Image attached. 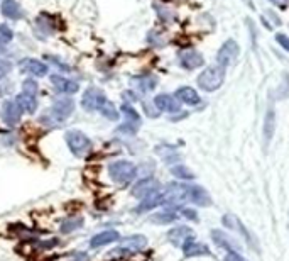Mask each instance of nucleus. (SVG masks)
<instances>
[{
    "label": "nucleus",
    "mask_w": 289,
    "mask_h": 261,
    "mask_svg": "<svg viewBox=\"0 0 289 261\" xmlns=\"http://www.w3.org/2000/svg\"><path fill=\"white\" fill-rule=\"evenodd\" d=\"M109 177L114 180L117 185H129L137 177V167L127 159H119L109 165Z\"/></svg>",
    "instance_id": "f257e3e1"
},
{
    "label": "nucleus",
    "mask_w": 289,
    "mask_h": 261,
    "mask_svg": "<svg viewBox=\"0 0 289 261\" xmlns=\"http://www.w3.org/2000/svg\"><path fill=\"white\" fill-rule=\"evenodd\" d=\"M225 80V68L216 64V67L205 68L198 77V87L205 92H215L223 85Z\"/></svg>",
    "instance_id": "f03ea898"
},
{
    "label": "nucleus",
    "mask_w": 289,
    "mask_h": 261,
    "mask_svg": "<svg viewBox=\"0 0 289 261\" xmlns=\"http://www.w3.org/2000/svg\"><path fill=\"white\" fill-rule=\"evenodd\" d=\"M64 139H66V144H68L69 151L73 153L76 158H85L86 154L91 151L90 138L81 133V130H76V129L68 130Z\"/></svg>",
    "instance_id": "7ed1b4c3"
},
{
    "label": "nucleus",
    "mask_w": 289,
    "mask_h": 261,
    "mask_svg": "<svg viewBox=\"0 0 289 261\" xmlns=\"http://www.w3.org/2000/svg\"><path fill=\"white\" fill-rule=\"evenodd\" d=\"M147 246V239L146 236L142 234H134L129 236V238H124L120 241V244L117 246L115 249L110 251V258L112 256H125L130 253H139Z\"/></svg>",
    "instance_id": "20e7f679"
},
{
    "label": "nucleus",
    "mask_w": 289,
    "mask_h": 261,
    "mask_svg": "<svg viewBox=\"0 0 289 261\" xmlns=\"http://www.w3.org/2000/svg\"><path fill=\"white\" fill-rule=\"evenodd\" d=\"M188 187L190 185L186 183H169L162 192V197H164V204L171 205V207H177L183 202L188 200Z\"/></svg>",
    "instance_id": "39448f33"
},
{
    "label": "nucleus",
    "mask_w": 289,
    "mask_h": 261,
    "mask_svg": "<svg viewBox=\"0 0 289 261\" xmlns=\"http://www.w3.org/2000/svg\"><path fill=\"white\" fill-rule=\"evenodd\" d=\"M105 102H106L105 93L96 87H90L83 93V97H81V107L85 110H88V112H95V110L98 112Z\"/></svg>",
    "instance_id": "423d86ee"
},
{
    "label": "nucleus",
    "mask_w": 289,
    "mask_h": 261,
    "mask_svg": "<svg viewBox=\"0 0 289 261\" xmlns=\"http://www.w3.org/2000/svg\"><path fill=\"white\" fill-rule=\"evenodd\" d=\"M22 109H20V105L17 104V100H5L2 109H0V117H2L4 124L10 125V127H14V125L19 124L20 117H22Z\"/></svg>",
    "instance_id": "0eeeda50"
},
{
    "label": "nucleus",
    "mask_w": 289,
    "mask_h": 261,
    "mask_svg": "<svg viewBox=\"0 0 289 261\" xmlns=\"http://www.w3.org/2000/svg\"><path fill=\"white\" fill-rule=\"evenodd\" d=\"M222 222H223V225H225V227L232 229V231H235V233H238L240 236H243V238L247 239V243H248V244H252V246H254V249H256V251H259V246H257L256 241H254L252 234L245 229V225L242 224V220L238 219L235 214H225V215H223V217H222Z\"/></svg>",
    "instance_id": "6e6552de"
},
{
    "label": "nucleus",
    "mask_w": 289,
    "mask_h": 261,
    "mask_svg": "<svg viewBox=\"0 0 289 261\" xmlns=\"http://www.w3.org/2000/svg\"><path fill=\"white\" fill-rule=\"evenodd\" d=\"M238 56V44L233 41V39H228L222 44L220 51L216 54V61L220 67H228V64H232L233 61L237 59Z\"/></svg>",
    "instance_id": "1a4fd4ad"
},
{
    "label": "nucleus",
    "mask_w": 289,
    "mask_h": 261,
    "mask_svg": "<svg viewBox=\"0 0 289 261\" xmlns=\"http://www.w3.org/2000/svg\"><path fill=\"white\" fill-rule=\"evenodd\" d=\"M167 239H169V243H172L174 246L183 248L186 243H190V241L195 239V233H193V229L188 227V225H177V227L171 229L169 233H167Z\"/></svg>",
    "instance_id": "9d476101"
},
{
    "label": "nucleus",
    "mask_w": 289,
    "mask_h": 261,
    "mask_svg": "<svg viewBox=\"0 0 289 261\" xmlns=\"http://www.w3.org/2000/svg\"><path fill=\"white\" fill-rule=\"evenodd\" d=\"M51 83L63 95H75L76 92H80L78 82H75V80L71 78H66L63 75H51Z\"/></svg>",
    "instance_id": "9b49d317"
},
{
    "label": "nucleus",
    "mask_w": 289,
    "mask_h": 261,
    "mask_svg": "<svg viewBox=\"0 0 289 261\" xmlns=\"http://www.w3.org/2000/svg\"><path fill=\"white\" fill-rule=\"evenodd\" d=\"M177 58H179L181 67L186 70H195L205 64V58L198 51H195V49H183V51H179V54H177Z\"/></svg>",
    "instance_id": "f8f14e48"
},
{
    "label": "nucleus",
    "mask_w": 289,
    "mask_h": 261,
    "mask_svg": "<svg viewBox=\"0 0 289 261\" xmlns=\"http://www.w3.org/2000/svg\"><path fill=\"white\" fill-rule=\"evenodd\" d=\"M162 204H164L162 192H159V190H154V192H151L149 195H146L144 199H140L139 205L135 207V212L137 214L147 212V210H152V209L159 207V205H162Z\"/></svg>",
    "instance_id": "ddd939ff"
},
{
    "label": "nucleus",
    "mask_w": 289,
    "mask_h": 261,
    "mask_svg": "<svg viewBox=\"0 0 289 261\" xmlns=\"http://www.w3.org/2000/svg\"><path fill=\"white\" fill-rule=\"evenodd\" d=\"M19 68L25 73H30L34 77H44L48 75V64L35 58H25L19 63Z\"/></svg>",
    "instance_id": "4468645a"
},
{
    "label": "nucleus",
    "mask_w": 289,
    "mask_h": 261,
    "mask_svg": "<svg viewBox=\"0 0 289 261\" xmlns=\"http://www.w3.org/2000/svg\"><path fill=\"white\" fill-rule=\"evenodd\" d=\"M188 200L195 205H200V207H208L211 204L210 193L203 187H200V185H190L188 187Z\"/></svg>",
    "instance_id": "2eb2a0df"
},
{
    "label": "nucleus",
    "mask_w": 289,
    "mask_h": 261,
    "mask_svg": "<svg viewBox=\"0 0 289 261\" xmlns=\"http://www.w3.org/2000/svg\"><path fill=\"white\" fill-rule=\"evenodd\" d=\"M119 239H120L119 231L106 229V231H101V233H98V234H95L93 238L90 239V246H91V248H101V246L117 243Z\"/></svg>",
    "instance_id": "dca6fc26"
},
{
    "label": "nucleus",
    "mask_w": 289,
    "mask_h": 261,
    "mask_svg": "<svg viewBox=\"0 0 289 261\" xmlns=\"http://www.w3.org/2000/svg\"><path fill=\"white\" fill-rule=\"evenodd\" d=\"M154 105L161 112H169V114H174V112H179V102L176 100V97L172 95H167V93H161L157 95L154 99Z\"/></svg>",
    "instance_id": "f3484780"
},
{
    "label": "nucleus",
    "mask_w": 289,
    "mask_h": 261,
    "mask_svg": "<svg viewBox=\"0 0 289 261\" xmlns=\"http://www.w3.org/2000/svg\"><path fill=\"white\" fill-rule=\"evenodd\" d=\"M159 183L156 182L154 178H142L139 180L134 187H132V195H134L135 199H144L146 195H149L151 192H154V190H159Z\"/></svg>",
    "instance_id": "a211bd4d"
},
{
    "label": "nucleus",
    "mask_w": 289,
    "mask_h": 261,
    "mask_svg": "<svg viewBox=\"0 0 289 261\" xmlns=\"http://www.w3.org/2000/svg\"><path fill=\"white\" fill-rule=\"evenodd\" d=\"M211 236H213V241H215L218 246H222L227 253L228 251H237V253L240 251V244H238L233 238H230V236L223 234L222 231H218V229L211 231Z\"/></svg>",
    "instance_id": "6ab92c4d"
},
{
    "label": "nucleus",
    "mask_w": 289,
    "mask_h": 261,
    "mask_svg": "<svg viewBox=\"0 0 289 261\" xmlns=\"http://www.w3.org/2000/svg\"><path fill=\"white\" fill-rule=\"evenodd\" d=\"M51 110H53L54 114H58L59 117L66 119L68 115L73 114L75 102L71 99H68V95H66V97H59V99H56L53 102V109H51Z\"/></svg>",
    "instance_id": "aec40b11"
},
{
    "label": "nucleus",
    "mask_w": 289,
    "mask_h": 261,
    "mask_svg": "<svg viewBox=\"0 0 289 261\" xmlns=\"http://www.w3.org/2000/svg\"><path fill=\"white\" fill-rule=\"evenodd\" d=\"M2 14L10 21H20L24 17L22 7L19 6L17 0H4L2 2Z\"/></svg>",
    "instance_id": "412c9836"
},
{
    "label": "nucleus",
    "mask_w": 289,
    "mask_h": 261,
    "mask_svg": "<svg viewBox=\"0 0 289 261\" xmlns=\"http://www.w3.org/2000/svg\"><path fill=\"white\" fill-rule=\"evenodd\" d=\"M176 99L179 100V102L186 104V105H198L201 102L200 95L195 88L191 87H179L176 90Z\"/></svg>",
    "instance_id": "4be33fe9"
},
{
    "label": "nucleus",
    "mask_w": 289,
    "mask_h": 261,
    "mask_svg": "<svg viewBox=\"0 0 289 261\" xmlns=\"http://www.w3.org/2000/svg\"><path fill=\"white\" fill-rule=\"evenodd\" d=\"M132 85L139 90L140 93H147L151 90L156 88L157 85V78L152 77V75H142V77H134L132 78Z\"/></svg>",
    "instance_id": "5701e85b"
},
{
    "label": "nucleus",
    "mask_w": 289,
    "mask_h": 261,
    "mask_svg": "<svg viewBox=\"0 0 289 261\" xmlns=\"http://www.w3.org/2000/svg\"><path fill=\"white\" fill-rule=\"evenodd\" d=\"M17 104L20 105V109H22V112H27V114H34L35 110H38V99H35V95H30V93H19L17 97Z\"/></svg>",
    "instance_id": "b1692460"
},
{
    "label": "nucleus",
    "mask_w": 289,
    "mask_h": 261,
    "mask_svg": "<svg viewBox=\"0 0 289 261\" xmlns=\"http://www.w3.org/2000/svg\"><path fill=\"white\" fill-rule=\"evenodd\" d=\"M264 139L266 143H269L274 136V130H276V112H274L272 107L267 109V114L264 117Z\"/></svg>",
    "instance_id": "393cba45"
},
{
    "label": "nucleus",
    "mask_w": 289,
    "mask_h": 261,
    "mask_svg": "<svg viewBox=\"0 0 289 261\" xmlns=\"http://www.w3.org/2000/svg\"><path fill=\"white\" fill-rule=\"evenodd\" d=\"M183 251H185V256H188V258H193V256H208V254H210V249H208L205 244L196 243L195 239L183 246Z\"/></svg>",
    "instance_id": "a878e982"
},
{
    "label": "nucleus",
    "mask_w": 289,
    "mask_h": 261,
    "mask_svg": "<svg viewBox=\"0 0 289 261\" xmlns=\"http://www.w3.org/2000/svg\"><path fill=\"white\" fill-rule=\"evenodd\" d=\"M176 219H177V214L174 212V209L161 210V212L152 214L149 217L152 224H171V222H174Z\"/></svg>",
    "instance_id": "bb28decb"
},
{
    "label": "nucleus",
    "mask_w": 289,
    "mask_h": 261,
    "mask_svg": "<svg viewBox=\"0 0 289 261\" xmlns=\"http://www.w3.org/2000/svg\"><path fill=\"white\" fill-rule=\"evenodd\" d=\"M81 227H83V219L76 217V215L64 219L63 222L59 224V229H61V233H63V234H71V233H75V231H78Z\"/></svg>",
    "instance_id": "cd10ccee"
},
{
    "label": "nucleus",
    "mask_w": 289,
    "mask_h": 261,
    "mask_svg": "<svg viewBox=\"0 0 289 261\" xmlns=\"http://www.w3.org/2000/svg\"><path fill=\"white\" fill-rule=\"evenodd\" d=\"M120 112L124 114V117H125L127 122H132V124H137V125L140 124V115H139V112H137L134 107H132L130 104H122Z\"/></svg>",
    "instance_id": "c85d7f7f"
},
{
    "label": "nucleus",
    "mask_w": 289,
    "mask_h": 261,
    "mask_svg": "<svg viewBox=\"0 0 289 261\" xmlns=\"http://www.w3.org/2000/svg\"><path fill=\"white\" fill-rule=\"evenodd\" d=\"M156 151L161 154V158L164 159L166 163H174L179 159V156H177V153H176V149L172 148V146H159V148H156Z\"/></svg>",
    "instance_id": "c756f323"
},
{
    "label": "nucleus",
    "mask_w": 289,
    "mask_h": 261,
    "mask_svg": "<svg viewBox=\"0 0 289 261\" xmlns=\"http://www.w3.org/2000/svg\"><path fill=\"white\" fill-rule=\"evenodd\" d=\"M63 122H64V119L59 117L58 114H54L53 110L48 112V114H44L43 117H41V124L48 125V127H61Z\"/></svg>",
    "instance_id": "7c9ffc66"
},
{
    "label": "nucleus",
    "mask_w": 289,
    "mask_h": 261,
    "mask_svg": "<svg viewBox=\"0 0 289 261\" xmlns=\"http://www.w3.org/2000/svg\"><path fill=\"white\" fill-rule=\"evenodd\" d=\"M98 112L109 120H117V119H119V110L115 109V105L112 104L110 100H106V102L101 105V109L98 110Z\"/></svg>",
    "instance_id": "2f4dec72"
},
{
    "label": "nucleus",
    "mask_w": 289,
    "mask_h": 261,
    "mask_svg": "<svg viewBox=\"0 0 289 261\" xmlns=\"http://www.w3.org/2000/svg\"><path fill=\"white\" fill-rule=\"evenodd\" d=\"M35 24H38V27L43 31V34H53L54 32V24H53V21H51V17L48 16V14L39 16Z\"/></svg>",
    "instance_id": "473e14b6"
},
{
    "label": "nucleus",
    "mask_w": 289,
    "mask_h": 261,
    "mask_svg": "<svg viewBox=\"0 0 289 261\" xmlns=\"http://www.w3.org/2000/svg\"><path fill=\"white\" fill-rule=\"evenodd\" d=\"M171 173L174 175L176 178H179V180H193V178H195V175H193L191 170L183 167V165H176V167H172Z\"/></svg>",
    "instance_id": "72a5a7b5"
},
{
    "label": "nucleus",
    "mask_w": 289,
    "mask_h": 261,
    "mask_svg": "<svg viewBox=\"0 0 289 261\" xmlns=\"http://www.w3.org/2000/svg\"><path fill=\"white\" fill-rule=\"evenodd\" d=\"M14 39V32L7 24H0V46L9 44Z\"/></svg>",
    "instance_id": "f704fd0d"
},
{
    "label": "nucleus",
    "mask_w": 289,
    "mask_h": 261,
    "mask_svg": "<svg viewBox=\"0 0 289 261\" xmlns=\"http://www.w3.org/2000/svg\"><path fill=\"white\" fill-rule=\"evenodd\" d=\"M137 127H139L137 124L127 122V120H125L124 124L117 127V133H119V134H124V136H134V134L137 133Z\"/></svg>",
    "instance_id": "c9c22d12"
},
{
    "label": "nucleus",
    "mask_w": 289,
    "mask_h": 261,
    "mask_svg": "<svg viewBox=\"0 0 289 261\" xmlns=\"http://www.w3.org/2000/svg\"><path fill=\"white\" fill-rule=\"evenodd\" d=\"M22 92H25V93H30V95H38V92H39V87H38V82H35V80H32V78H27L24 82V85H22Z\"/></svg>",
    "instance_id": "e433bc0d"
},
{
    "label": "nucleus",
    "mask_w": 289,
    "mask_h": 261,
    "mask_svg": "<svg viewBox=\"0 0 289 261\" xmlns=\"http://www.w3.org/2000/svg\"><path fill=\"white\" fill-rule=\"evenodd\" d=\"M144 110H146V114L149 115V117H152V119H156L157 115H159V112H161V110L157 109L154 104H147V102L144 104Z\"/></svg>",
    "instance_id": "4c0bfd02"
},
{
    "label": "nucleus",
    "mask_w": 289,
    "mask_h": 261,
    "mask_svg": "<svg viewBox=\"0 0 289 261\" xmlns=\"http://www.w3.org/2000/svg\"><path fill=\"white\" fill-rule=\"evenodd\" d=\"M225 261H247V259L240 253H237V251H228Z\"/></svg>",
    "instance_id": "58836bf2"
},
{
    "label": "nucleus",
    "mask_w": 289,
    "mask_h": 261,
    "mask_svg": "<svg viewBox=\"0 0 289 261\" xmlns=\"http://www.w3.org/2000/svg\"><path fill=\"white\" fill-rule=\"evenodd\" d=\"M181 215L190 220H198V214L196 210H191V209H181Z\"/></svg>",
    "instance_id": "ea45409f"
},
{
    "label": "nucleus",
    "mask_w": 289,
    "mask_h": 261,
    "mask_svg": "<svg viewBox=\"0 0 289 261\" xmlns=\"http://www.w3.org/2000/svg\"><path fill=\"white\" fill-rule=\"evenodd\" d=\"M276 41L281 44V46L286 49V51H289V38L284 36V34H277L276 36Z\"/></svg>",
    "instance_id": "a19ab883"
},
{
    "label": "nucleus",
    "mask_w": 289,
    "mask_h": 261,
    "mask_svg": "<svg viewBox=\"0 0 289 261\" xmlns=\"http://www.w3.org/2000/svg\"><path fill=\"white\" fill-rule=\"evenodd\" d=\"M156 9H157V14H159V17L162 19V21H169V19H171V12L167 11V9H162L159 6H156Z\"/></svg>",
    "instance_id": "79ce46f5"
},
{
    "label": "nucleus",
    "mask_w": 289,
    "mask_h": 261,
    "mask_svg": "<svg viewBox=\"0 0 289 261\" xmlns=\"http://www.w3.org/2000/svg\"><path fill=\"white\" fill-rule=\"evenodd\" d=\"M271 2H274V4H277V6L284 7V4H286V0H271Z\"/></svg>",
    "instance_id": "37998d69"
}]
</instances>
